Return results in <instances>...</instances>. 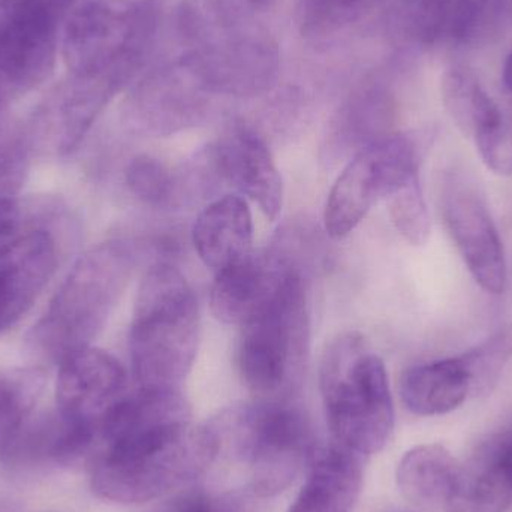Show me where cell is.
Here are the masks:
<instances>
[{
    "label": "cell",
    "instance_id": "39",
    "mask_svg": "<svg viewBox=\"0 0 512 512\" xmlns=\"http://www.w3.org/2000/svg\"><path fill=\"white\" fill-rule=\"evenodd\" d=\"M246 5L251 6L252 9H267L276 3V0H243Z\"/></svg>",
    "mask_w": 512,
    "mask_h": 512
},
{
    "label": "cell",
    "instance_id": "34",
    "mask_svg": "<svg viewBox=\"0 0 512 512\" xmlns=\"http://www.w3.org/2000/svg\"><path fill=\"white\" fill-rule=\"evenodd\" d=\"M258 499L251 489L195 490L174 499L165 512H258Z\"/></svg>",
    "mask_w": 512,
    "mask_h": 512
},
{
    "label": "cell",
    "instance_id": "29",
    "mask_svg": "<svg viewBox=\"0 0 512 512\" xmlns=\"http://www.w3.org/2000/svg\"><path fill=\"white\" fill-rule=\"evenodd\" d=\"M512 0H454L448 30L459 44L486 41L501 26Z\"/></svg>",
    "mask_w": 512,
    "mask_h": 512
},
{
    "label": "cell",
    "instance_id": "2",
    "mask_svg": "<svg viewBox=\"0 0 512 512\" xmlns=\"http://www.w3.org/2000/svg\"><path fill=\"white\" fill-rule=\"evenodd\" d=\"M93 460V493L114 504L155 501L203 475L221 453L210 424L153 420L132 424L101 444Z\"/></svg>",
    "mask_w": 512,
    "mask_h": 512
},
{
    "label": "cell",
    "instance_id": "12",
    "mask_svg": "<svg viewBox=\"0 0 512 512\" xmlns=\"http://www.w3.org/2000/svg\"><path fill=\"white\" fill-rule=\"evenodd\" d=\"M120 90L95 78L66 74L35 108L23 135L30 152L68 155L89 134Z\"/></svg>",
    "mask_w": 512,
    "mask_h": 512
},
{
    "label": "cell",
    "instance_id": "24",
    "mask_svg": "<svg viewBox=\"0 0 512 512\" xmlns=\"http://www.w3.org/2000/svg\"><path fill=\"white\" fill-rule=\"evenodd\" d=\"M387 99L378 90L357 93L339 114L333 129L336 147L348 146L363 149L367 144L384 137V119ZM357 150V152H358Z\"/></svg>",
    "mask_w": 512,
    "mask_h": 512
},
{
    "label": "cell",
    "instance_id": "25",
    "mask_svg": "<svg viewBox=\"0 0 512 512\" xmlns=\"http://www.w3.org/2000/svg\"><path fill=\"white\" fill-rule=\"evenodd\" d=\"M385 0H303L300 30L306 38L324 41L358 23Z\"/></svg>",
    "mask_w": 512,
    "mask_h": 512
},
{
    "label": "cell",
    "instance_id": "8",
    "mask_svg": "<svg viewBox=\"0 0 512 512\" xmlns=\"http://www.w3.org/2000/svg\"><path fill=\"white\" fill-rule=\"evenodd\" d=\"M310 322L306 283L292 271L273 300L240 327L236 363L246 387L280 400L303 375Z\"/></svg>",
    "mask_w": 512,
    "mask_h": 512
},
{
    "label": "cell",
    "instance_id": "27",
    "mask_svg": "<svg viewBox=\"0 0 512 512\" xmlns=\"http://www.w3.org/2000/svg\"><path fill=\"white\" fill-rule=\"evenodd\" d=\"M454 0H399L393 24L397 36L417 45H432L448 30Z\"/></svg>",
    "mask_w": 512,
    "mask_h": 512
},
{
    "label": "cell",
    "instance_id": "4",
    "mask_svg": "<svg viewBox=\"0 0 512 512\" xmlns=\"http://www.w3.org/2000/svg\"><path fill=\"white\" fill-rule=\"evenodd\" d=\"M162 12V0H87L63 27L66 71L125 90L155 48Z\"/></svg>",
    "mask_w": 512,
    "mask_h": 512
},
{
    "label": "cell",
    "instance_id": "37",
    "mask_svg": "<svg viewBox=\"0 0 512 512\" xmlns=\"http://www.w3.org/2000/svg\"><path fill=\"white\" fill-rule=\"evenodd\" d=\"M9 101L5 95H3L2 90H0V140L6 135V126H8V111H9Z\"/></svg>",
    "mask_w": 512,
    "mask_h": 512
},
{
    "label": "cell",
    "instance_id": "15",
    "mask_svg": "<svg viewBox=\"0 0 512 512\" xmlns=\"http://www.w3.org/2000/svg\"><path fill=\"white\" fill-rule=\"evenodd\" d=\"M57 412L72 423L101 429L110 409L125 396L122 364L101 349H81L60 361Z\"/></svg>",
    "mask_w": 512,
    "mask_h": 512
},
{
    "label": "cell",
    "instance_id": "13",
    "mask_svg": "<svg viewBox=\"0 0 512 512\" xmlns=\"http://www.w3.org/2000/svg\"><path fill=\"white\" fill-rule=\"evenodd\" d=\"M210 98L176 59L132 84L123 119L137 134L168 137L198 125L206 117Z\"/></svg>",
    "mask_w": 512,
    "mask_h": 512
},
{
    "label": "cell",
    "instance_id": "21",
    "mask_svg": "<svg viewBox=\"0 0 512 512\" xmlns=\"http://www.w3.org/2000/svg\"><path fill=\"white\" fill-rule=\"evenodd\" d=\"M400 397L420 417L450 414L472 397L471 378L459 355L418 364L400 378Z\"/></svg>",
    "mask_w": 512,
    "mask_h": 512
},
{
    "label": "cell",
    "instance_id": "16",
    "mask_svg": "<svg viewBox=\"0 0 512 512\" xmlns=\"http://www.w3.org/2000/svg\"><path fill=\"white\" fill-rule=\"evenodd\" d=\"M53 231L38 230L0 246V333L36 303L59 264Z\"/></svg>",
    "mask_w": 512,
    "mask_h": 512
},
{
    "label": "cell",
    "instance_id": "20",
    "mask_svg": "<svg viewBox=\"0 0 512 512\" xmlns=\"http://www.w3.org/2000/svg\"><path fill=\"white\" fill-rule=\"evenodd\" d=\"M463 466L439 444L418 445L400 460L396 480L406 501L426 511H445L459 487Z\"/></svg>",
    "mask_w": 512,
    "mask_h": 512
},
{
    "label": "cell",
    "instance_id": "10",
    "mask_svg": "<svg viewBox=\"0 0 512 512\" xmlns=\"http://www.w3.org/2000/svg\"><path fill=\"white\" fill-rule=\"evenodd\" d=\"M65 23L44 0H0V90L9 101L51 77Z\"/></svg>",
    "mask_w": 512,
    "mask_h": 512
},
{
    "label": "cell",
    "instance_id": "7",
    "mask_svg": "<svg viewBox=\"0 0 512 512\" xmlns=\"http://www.w3.org/2000/svg\"><path fill=\"white\" fill-rule=\"evenodd\" d=\"M221 451L248 466L249 489L259 499L285 492L315 457V435L303 411L282 400L236 406L209 423Z\"/></svg>",
    "mask_w": 512,
    "mask_h": 512
},
{
    "label": "cell",
    "instance_id": "9",
    "mask_svg": "<svg viewBox=\"0 0 512 512\" xmlns=\"http://www.w3.org/2000/svg\"><path fill=\"white\" fill-rule=\"evenodd\" d=\"M427 144L411 134H387L364 146L337 177L325 206V231L348 237L381 200L420 177Z\"/></svg>",
    "mask_w": 512,
    "mask_h": 512
},
{
    "label": "cell",
    "instance_id": "33",
    "mask_svg": "<svg viewBox=\"0 0 512 512\" xmlns=\"http://www.w3.org/2000/svg\"><path fill=\"white\" fill-rule=\"evenodd\" d=\"M484 164L498 176H512V107L502 105L498 119L475 135Z\"/></svg>",
    "mask_w": 512,
    "mask_h": 512
},
{
    "label": "cell",
    "instance_id": "19",
    "mask_svg": "<svg viewBox=\"0 0 512 512\" xmlns=\"http://www.w3.org/2000/svg\"><path fill=\"white\" fill-rule=\"evenodd\" d=\"M363 477V457L330 445L315 456L306 483L288 512H352Z\"/></svg>",
    "mask_w": 512,
    "mask_h": 512
},
{
    "label": "cell",
    "instance_id": "35",
    "mask_svg": "<svg viewBox=\"0 0 512 512\" xmlns=\"http://www.w3.org/2000/svg\"><path fill=\"white\" fill-rule=\"evenodd\" d=\"M30 153L23 132L6 134L0 140V200L20 197L29 174Z\"/></svg>",
    "mask_w": 512,
    "mask_h": 512
},
{
    "label": "cell",
    "instance_id": "31",
    "mask_svg": "<svg viewBox=\"0 0 512 512\" xmlns=\"http://www.w3.org/2000/svg\"><path fill=\"white\" fill-rule=\"evenodd\" d=\"M60 215V206L50 198L0 200V246L38 230H50Z\"/></svg>",
    "mask_w": 512,
    "mask_h": 512
},
{
    "label": "cell",
    "instance_id": "30",
    "mask_svg": "<svg viewBox=\"0 0 512 512\" xmlns=\"http://www.w3.org/2000/svg\"><path fill=\"white\" fill-rule=\"evenodd\" d=\"M125 176L132 194L149 206H170L182 197L180 177L153 156L143 155L132 159Z\"/></svg>",
    "mask_w": 512,
    "mask_h": 512
},
{
    "label": "cell",
    "instance_id": "22",
    "mask_svg": "<svg viewBox=\"0 0 512 512\" xmlns=\"http://www.w3.org/2000/svg\"><path fill=\"white\" fill-rule=\"evenodd\" d=\"M442 101L460 132L472 140L492 125L502 111V105L489 95L477 74L466 66H451L445 71Z\"/></svg>",
    "mask_w": 512,
    "mask_h": 512
},
{
    "label": "cell",
    "instance_id": "28",
    "mask_svg": "<svg viewBox=\"0 0 512 512\" xmlns=\"http://www.w3.org/2000/svg\"><path fill=\"white\" fill-rule=\"evenodd\" d=\"M511 502L512 490L472 460L444 512H507Z\"/></svg>",
    "mask_w": 512,
    "mask_h": 512
},
{
    "label": "cell",
    "instance_id": "32",
    "mask_svg": "<svg viewBox=\"0 0 512 512\" xmlns=\"http://www.w3.org/2000/svg\"><path fill=\"white\" fill-rule=\"evenodd\" d=\"M387 203L391 221L403 239L408 240L411 245L423 246L429 240L432 224L420 177H415L397 189L387 198Z\"/></svg>",
    "mask_w": 512,
    "mask_h": 512
},
{
    "label": "cell",
    "instance_id": "18",
    "mask_svg": "<svg viewBox=\"0 0 512 512\" xmlns=\"http://www.w3.org/2000/svg\"><path fill=\"white\" fill-rule=\"evenodd\" d=\"M197 254L216 273L252 252L254 224L251 209L239 195H224L204 207L192 230Z\"/></svg>",
    "mask_w": 512,
    "mask_h": 512
},
{
    "label": "cell",
    "instance_id": "14",
    "mask_svg": "<svg viewBox=\"0 0 512 512\" xmlns=\"http://www.w3.org/2000/svg\"><path fill=\"white\" fill-rule=\"evenodd\" d=\"M204 182L227 183L258 204L270 221L282 210L283 185L265 141L249 128H234L201 153Z\"/></svg>",
    "mask_w": 512,
    "mask_h": 512
},
{
    "label": "cell",
    "instance_id": "5",
    "mask_svg": "<svg viewBox=\"0 0 512 512\" xmlns=\"http://www.w3.org/2000/svg\"><path fill=\"white\" fill-rule=\"evenodd\" d=\"M135 264V249L125 240L99 243L81 256L30 331L33 351L60 363L89 348L122 298Z\"/></svg>",
    "mask_w": 512,
    "mask_h": 512
},
{
    "label": "cell",
    "instance_id": "11",
    "mask_svg": "<svg viewBox=\"0 0 512 512\" xmlns=\"http://www.w3.org/2000/svg\"><path fill=\"white\" fill-rule=\"evenodd\" d=\"M442 215L475 282L489 294H504L508 283L504 243L480 186L463 171L445 176Z\"/></svg>",
    "mask_w": 512,
    "mask_h": 512
},
{
    "label": "cell",
    "instance_id": "3",
    "mask_svg": "<svg viewBox=\"0 0 512 512\" xmlns=\"http://www.w3.org/2000/svg\"><path fill=\"white\" fill-rule=\"evenodd\" d=\"M200 307L194 289L174 265H153L138 291L129 348L140 390L179 391L194 366Z\"/></svg>",
    "mask_w": 512,
    "mask_h": 512
},
{
    "label": "cell",
    "instance_id": "26",
    "mask_svg": "<svg viewBox=\"0 0 512 512\" xmlns=\"http://www.w3.org/2000/svg\"><path fill=\"white\" fill-rule=\"evenodd\" d=\"M459 357L471 378L472 397L486 396L512 363V322Z\"/></svg>",
    "mask_w": 512,
    "mask_h": 512
},
{
    "label": "cell",
    "instance_id": "6",
    "mask_svg": "<svg viewBox=\"0 0 512 512\" xmlns=\"http://www.w3.org/2000/svg\"><path fill=\"white\" fill-rule=\"evenodd\" d=\"M321 394L334 444L366 457L384 450L394 405L384 361L358 333L330 343L321 363Z\"/></svg>",
    "mask_w": 512,
    "mask_h": 512
},
{
    "label": "cell",
    "instance_id": "1",
    "mask_svg": "<svg viewBox=\"0 0 512 512\" xmlns=\"http://www.w3.org/2000/svg\"><path fill=\"white\" fill-rule=\"evenodd\" d=\"M176 20L177 59L210 95L255 98L276 86L279 45L243 0H183Z\"/></svg>",
    "mask_w": 512,
    "mask_h": 512
},
{
    "label": "cell",
    "instance_id": "17",
    "mask_svg": "<svg viewBox=\"0 0 512 512\" xmlns=\"http://www.w3.org/2000/svg\"><path fill=\"white\" fill-rule=\"evenodd\" d=\"M297 265L279 254L254 252L216 273L210 294L212 312L228 325L243 324L264 309Z\"/></svg>",
    "mask_w": 512,
    "mask_h": 512
},
{
    "label": "cell",
    "instance_id": "38",
    "mask_svg": "<svg viewBox=\"0 0 512 512\" xmlns=\"http://www.w3.org/2000/svg\"><path fill=\"white\" fill-rule=\"evenodd\" d=\"M504 83L507 89L512 93V53L507 57V62H505Z\"/></svg>",
    "mask_w": 512,
    "mask_h": 512
},
{
    "label": "cell",
    "instance_id": "36",
    "mask_svg": "<svg viewBox=\"0 0 512 512\" xmlns=\"http://www.w3.org/2000/svg\"><path fill=\"white\" fill-rule=\"evenodd\" d=\"M474 462L492 472L512 490V429L486 442L474 457Z\"/></svg>",
    "mask_w": 512,
    "mask_h": 512
},
{
    "label": "cell",
    "instance_id": "23",
    "mask_svg": "<svg viewBox=\"0 0 512 512\" xmlns=\"http://www.w3.org/2000/svg\"><path fill=\"white\" fill-rule=\"evenodd\" d=\"M44 384L39 370L0 372V454L29 420Z\"/></svg>",
    "mask_w": 512,
    "mask_h": 512
}]
</instances>
